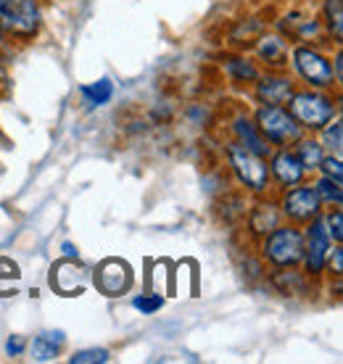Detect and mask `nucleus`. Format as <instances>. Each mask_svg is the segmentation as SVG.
<instances>
[{
    "instance_id": "nucleus-26",
    "label": "nucleus",
    "mask_w": 343,
    "mask_h": 364,
    "mask_svg": "<svg viewBox=\"0 0 343 364\" xmlns=\"http://www.w3.org/2000/svg\"><path fill=\"white\" fill-rule=\"evenodd\" d=\"M327 264H330L333 274H341L343 272V248L341 246L330 248V254H327Z\"/></svg>"
},
{
    "instance_id": "nucleus-23",
    "label": "nucleus",
    "mask_w": 343,
    "mask_h": 364,
    "mask_svg": "<svg viewBox=\"0 0 343 364\" xmlns=\"http://www.w3.org/2000/svg\"><path fill=\"white\" fill-rule=\"evenodd\" d=\"M325 228H327V232H330V237L341 243V237H343V214H341V209H335L333 214H327Z\"/></svg>"
},
{
    "instance_id": "nucleus-14",
    "label": "nucleus",
    "mask_w": 343,
    "mask_h": 364,
    "mask_svg": "<svg viewBox=\"0 0 343 364\" xmlns=\"http://www.w3.org/2000/svg\"><path fill=\"white\" fill-rule=\"evenodd\" d=\"M251 228H253V232H264V235H270L272 230L278 228V211H275L272 203H267V206H256V209H253Z\"/></svg>"
},
{
    "instance_id": "nucleus-10",
    "label": "nucleus",
    "mask_w": 343,
    "mask_h": 364,
    "mask_svg": "<svg viewBox=\"0 0 343 364\" xmlns=\"http://www.w3.org/2000/svg\"><path fill=\"white\" fill-rule=\"evenodd\" d=\"M272 174L278 177L280 185H296V182L304 180V174L307 169L301 166L296 154H290V151H280V154L272 156Z\"/></svg>"
},
{
    "instance_id": "nucleus-21",
    "label": "nucleus",
    "mask_w": 343,
    "mask_h": 364,
    "mask_svg": "<svg viewBox=\"0 0 343 364\" xmlns=\"http://www.w3.org/2000/svg\"><path fill=\"white\" fill-rule=\"evenodd\" d=\"M98 362H109V351L106 348H85V351H77L72 356V364H98Z\"/></svg>"
},
{
    "instance_id": "nucleus-6",
    "label": "nucleus",
    "mask_w": 343,
    "mask_h": 364,
    "mask_svg": "<svg viewBox=\"0 0 343 364\" xmlns=\"http://www.w3.org/2000/svg\"><path fill=\"white\" fill-rule=\"evenodd\" d=\"M293 64L298 74L315 87H330L335 80V69L322 53H317L315 48H296L293 50Z\"/></svg>"
},
{
    "instance_id": "nucleus-28",
    "label": "nucleus",
    "mask_w": 343,
    "mask_h": 364,
    "mask_svg": "<svg viewBox=\"0 0 343 364\" xmlns=\"http://www.w3.org/2000/svg\"><path fill=\"white\" fill-rule=\"evenodd\" d=\"M6 351H9L11 356H19L21 351H24V338H21V336H11L9 343H6Z\"/></svg>"
},
{
    "instance_id": "nucleus-7",
    "label": "nucleus",
    "mask_w": 343,
    "mask_h": 364,
    "mask_svg": "<svg viewBox=\"0 0 343 364\" xmlns=\"http://www.w3.org/2000/svg\"><path fill=\"white\" fill-rule=\"evenodd\" d=\"M330 232L325 228V219L315 217L309 225V232L304 237V262H307L309 274H320L327 264V254H330Z\"/></svg>"
},
{
    "instance_id": "nucleus-3",
    "label": "nucleus",
    "mask_w": 343,
    "mask_h": 364,
    "mask_svg": "<svg viewBox=\"0 0 343 364\" xmlns=\"http://www.w3.org/2000/svg\"><path fill=\"white\" fill-rule=\"evenodd\" d=\"M0 29L14 37H35L40 29V6L35 0H0Z\"/></svg>"
},
{
    "instance_id": "nucleus-15",
    "label": "nucleus",
    "mask_w": 343,
    "mask_h": 364,
    "mask_svg": "<svg viewBox=\"0 0 343 364\" xmlns=\"http://www.w3.org/2000/svg\"><path fill=\"white\" fill-rule=\"evenodd\" d=\"M296 143H298L296 156H298V161H301V166H304V169H317L320 161H322V146L315 143V140H301V137H298Z\"/></svg>"
},
{
    "instance_id": "nucleus-2",
    "label": "nucleus",
    "mask_w": 343,
    "mask_h": 364,
    "mask_svg": "<svg viewBox=\"0 0 343 364\" xmlns=\"http://www.w3.org/2000/svg\"><path fill=\"white\" fill-rule=\"evenodd\" d=\"M290 117L296 119L301 127L320 129L330 124V119L335 117V103L322 92H293L290 95Z\"/></svg>"
},
{
    "instance_id": "nucleus-4",
    "label": "nucleus",
    "mask_w": 343,
    "mask_h": 364,
    "mask_svg": "<svg viewBox=\"0 0 343 364\" xmlns=\"http://www.w3.org/2000/svg\"><path fill=\"white\" fill-rule=\"evenodd\" d=\"M227 156H230V164H233L238 180L243 182L246 188H251L253 193L267 191V185H270V169H267V161H264L262 156H256L253 151L241 146V143L230 146Z\"/></svg>"
},
{
    "instance_id": "nucleus-22",
    "label": "nucleus",
    "mask_w": 343,
    "mask_h": 364,
    "mask_svg": "<svg viewBox=\"0 0 343 364\" xmlns=\"http://www.w3.org/2000/svg\"><path fill=\"white\" fill-rule=\"evenodd\" d=\"M259 53H262L267 61H278L283 53V43L278 37H264V43L259 46Z\"/></svg>"
},
{
    "instance_id": "nucleus-5",
    "label": "nucleus",
    "mask_w": 343,
    "mask_h": 364,
    "mask_svg": "<svg viewBox=\"0 0 343 364\" xmlns=\"http://www.w3.org/2000/svg\"><path fill=\"white\" fill-rule=\"evenodd\" d=\"M264 256L278 267H293L304 259V235L296 228H275L267 235Z\"/></svg>"
},
{
    "instance_id": "nucleus-8",
    "label": "nucleus",
    "mask_w": 343,
    "mask_h": 364,
    "mask_svg": "<svg viewBox=\"0 0 343 364\" xmlns=\"http://www.w3.org/2000/svg\"><path fill=\"white\" fill-rule=\"evenodd\" d=\"M320 206H322V200L315 188H296L283 200V211L293 222H312L315 217H320Z\"/></svg>"
},
{
    "instance_id": "nucleus-1",
    "label": "nucleus",
    "mask_w": 343,
    "mask_h": 364,
    "mask_svg": "<svg viewBox=\"0 0 343 364\" xmlns=\"http://www.w3.org/2000/svg\"><path fill=\"white\" fill-rule=\"evenodd\" d=\"M256 129L264 135L267 143H275V146H290L301 137V124L290 117V111L280 109V106H272V103H264L262 109L256 111Z\"/></svg>"
},
{
    "instance_id": "nucleus-29",
    "label": "nucleus",
    "mask_w": 343,
    "mask_h": 364,
    "mask_svg": "<svg viewBox=\"0 0 343 364\" xmlns=\"http://www.w3.org/2000/svg\"><path fill=\"white\" fill-rule=\"evenodd\" d=\"M3 43H6V32L0 29V48H3Z\"/></svg>"
},
{
    "instance_id": "nucleus-17",
    "label": "nucleus",
    "mask_w": 343,
    "mask_h": 364,
    "mask_svg": "<svg viewBox=\"0 0 343 364\" xmlns=\"http://www.w3.org/2000/svg\"><path fill=\"white\" fill-rule=\"evenodd\" d=\"M82 95L90 100L93 106H103V103H109V98L114 95V85L109 80H98V82L93 85H85L82 87Z\"/></svg>"
},
{
    "instance_id": "nucleus-9",
    "label": "nucleus",
    "mask_w": 343,
    "mask_h": 364,
    "mask_svg": "<svg viewBox=\"0 0 343 364\" xmlns=\"http://www.w3.org/2000/svg\"><path fill=\"white\" fill-rule=\"evenodd\" d=\"M130 280H132L130 277V267L125 262H119V259H109L98 272V288L106 296H119L122 291H127Z\"/></svg>"
},
{
    "instance_id": "nucleus-19",
    "label": "nucleus",
    "mask_w": 343,
    "mask_h": 364,
    "mask_svg": "<svg viewBox=\"0 0 343 364\" xmlns=\"http://www.w3.org/2000/svg\"><path fill=\"white\" fill-rule=\"evenodd\" d=\"M19 280V267L9 259H0V296H9L11 285Z\"/></svg>"
},
{
    "instance_id": "nucleus-27",
    "label": "nucleus",
    "mask_w": 343,
    "mask_h": 364,
    "mask_svg": "<svg viewBox=\"0 0 343 364\" xmlns=\"http://www.w3.org/2000/svg\"><path fill=\"white\" fill-rule=\"evenodd\" d=\"M230 69H233V72H238V80H253V77H256L253 66L246 64V61H241V58H235L233 64H230Z\"/></svg>"
},
{
    "instance_id": "nucleus-30",
    "label": "nucleus",
    "mask_w": 343,
    "mask_h": 364,
    "mask_svg": "<svg viewBox=\"0 0 343 364\" xmlns=\"http://www.w3.org/2000/svg\"><path fill=\"white\" fill-rule=\"evenodd\" d=\"M0 82H6V72H3V66H0Z\"/></svg>"
},
{
    "instance_id": "nucleus-11",
    "label": "nucleus",
    "mask_w": 343,
    "mask_h": 364,
    "mask_svg": "<svg viewBox=\"0 0 343 364\" xmlns=\"http://www.w3.org/2000/svg\"><path fill=\"white\" fill-rule=\"evenodd\" d=\"M235 135H238V140H241V146L248 148V151H253L256 156H270V143L264 140V135L256 129V124L253 122H248V119H238L235 122Z\"/></svg>"
},
{
    "instance_id": "nucleus-13",
    "label": "nucleus",
    "mask_w": 343,
    "mask_h": 364,
    "mask_svg": "<svg viewBox=\"0 0 343 364\" xmlns=\"http://www.w3.org/2000/svg\"><path fill=\"white\" fill-rule=\"evenodd\" d=\"M63 333L61 330H48V333H40V336L32 341V356L37 362H51L56 359V354L61 351L63 346Z\"/></svg>"
},
{
    "instance_id": "nucleus-18",
    "label": "nucleus",
    "mask_w": 343,
    "mask_h": 364,
    "mask_svg": "<svg viewBox=\"0 0 343 364\" xmlns=\"http://www.w3.org/2000/svg\"><path fill=\"white\" fill-rule=\"evenodd\" d=\"M317 196L320 200H327V203H333V206H341L343 200V191H341V182L333 180V177H322V180L317 182Z\"/></svg>"
},
{
    "instance_id": "nucleus-25",
    "label": "nucleus",
    "mask_w": 343,
    "mask_h": 364,
    "mask_svg": "<svg viewBox=\"0 0 343 364\" xmlns=\"http://www.w3.org/2000/svg\"><path fill=\"white\" fill-rule=\"evenodd\" d=\"M162 304H164L162 296H137L135 309H140L143 314H154V311L162 309Z\"/></svg>"
},
{
    "instance_id": "nucleus-20",
    "label": "nucleus",
    "mask_w": 343,
    "mask_h": 364,
    "mask_svg": "<svg viewBox=\"0 0 343 364\" xmlns=\"http://www.w3.org/2000/svg\"><path fill=\"white\" fill-rule=\"evenodd\" d=\"M322 143H325L327 151H333V156H341V148H343V124L341 122H333V124L325 129Z\"/></svg>"
},
{
    "instance_id": "nucleus-12",
    "label": "nucleus",
    "mask_w": 343,
    "mask_h": 364,
    "mask_svg": "<svg viewBox=\"0 0 343 364\" xmlns=\"http://www.w3.org/2000/svg\"><path fill=\"white\" fill-rule=\"evenodd\" d=\"M256 92H259V98L264 103L280 106V103L290 100L293 87H290V80H285V77H264L262 82H259V87H256Z\"/></svg>"
},
{
    "instance_id": "nucleus-16",
    "label": "nucleus",
    "mask_w": 343,
    "mask_h": 364,
    "mask_svg": "<svg viewBox=\"0 0 343 364\" xmlns=\"http://www.w3.org/2000/svg\"><path fill=\"white\" fill-rule=\"evenodd\" d=\"M325 21L330 35L341 43L343 40V0H327L325 6Z\"/></svg>"
},
{
    "instance_id": "nucleus-24",
    "label": "nucleus",
    "mask_w": 343,
    "mask_h": 364,
    "mask_svg": "<svg viewBox=\"0 0 343 364\" xmlns=\"http://www.w3.org/2000/svg\"><path fill=\"white\" fill-rule=\"evenodd\" d=\"M320 166H322V172H325V177H333V180L341 182L343 169H341V159H338V156H322V161H320Z\"/></svg>"
}]
</instances>
